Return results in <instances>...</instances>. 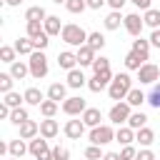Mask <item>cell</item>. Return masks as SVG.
<instances>
[{"instance_id": "f5cc1de1", "label": "cell", "mask_w": 160, "mask_h": 160, "mask_svg": "<svg viewBox=\"0 0 160 160\" xmlns=\"http://www.w3.org/2000/svg\"><path fill=\"white\" fill-rule=\"evenodd\" d=\"M5 2H8V5H12V8H15V5H20V2H22V0H5Z\"/></svg>"}, {"instance_id": "b9f144b4", "label": "cell", "mask_w": 160, "mask_h": 160, "mask_svg": "<svg viewBox=\"0 0 160 160\" xmlns=\"http://www.w3.org/2000/svg\"><path fill=\"white\" fill-rule=\"evenodd\" d=\"M102 155H105V152H100V145H92V142H90V148L85 150V158H88V160H102Z\"/></svg>"}, {"instance_id": "4fadbf2b", "label": "cell", "mask_w": 160, "mask_h": 160, "mask_svg": "<svg viewBox=\"0 0 160 160\" xmlns=\"http://www.w3.org/2000/svg\"><path fill=\"white\" fill-rule=\"evenodd\" d=\"M80 118H82V122H85L88 128H98V125H100V120H102V112H100L98 108H88Z\"/></svg>"}, {"instance_id": "816d5d0a", "label": "cell", "mask_w": 160, "mask_h": 160, "mask_svg": "<svg viewBox=\"0 0 160 160\" xmlns=\"http://www.w3.org/2000/svg\"><path fill=\"white\" fill-rule=\"evenodd\" d=\"M102 160H122V158H120V152H105Z\"/></svg>"}, {"instance_id": "2e32d148", "label": "cell", "mask_w": 160, "mask_h": 160, "mask_svg": "<svg viewBox=\"0 0 160 160\" xmlns=\"http://www.w3.org/2000/svg\"><path fill=\"white\" fill-rule=\"evenodd\" d=\"M8 152H10L12 158H22L25 152H30V145H25V140L18 138V140H10V142H8Z\"/></svg>"}, {"instance_id": "d6a6232c", "label": "cell", "mask_w": 160, "mask_h": 160, "mask_svg": "<svg viewBox=\"0 0 160 160\" xmlns=\"http://www.w3.org/2000/svg\"><path fill=\"white\" fill-rule=\"evenodd\" d=\"M145 122H148V115H145V112H130V118H128V125H130L132 130L145 128Z\"/></svg>"}, {"instance_id": "f907efd6", "label": "cell", "mask_w": 160, "mask_h": 160, "mask_svg": "<svg viewBox=\"0 0 160 160\" xmlns=\"http://www.w3.org/2000/svg\"><path fill=\"white\" fill-rule=\"evenodd\" d=\"M128 0H108V5L112 8V10H122V5H125Z\"/></svg>"}, {"instance_id": "ffe728a7", "label": "cell", "mask_w": 160, "mask_h": 160, "mask_svg": "<svg viewBox=\"0 0 160 160\" xmlns=\"http://www.w3.org/2000/svg\"><path fill=\"white\" fill-rule=\"evenodd\" d=\"M85 85V75H82V70H78V68H72V70H68V88H82Z\"/></svg>"}, {"instance_id": "277c9868", "label": "cell", "mask_w": 160, "mask_h": 160, "mask_svg": "<svg viewBox=\"0 0 160 160\" xmlns=\"http://www.w3.org/2000/svg\"><path fill=\"white\" fill-rule=\"evenodd\" d=\"M30 155L35 160H52V148L48 145V138H32L30 140Z\"/></svg>"}, {"instance_id": "d6986e66", "label": "cell", "mask_w": 160, "mask_h": 160, "mask_svg": "<svg viewBox=\"0 0 160 160\" xmlns=\"http://www.w3.org/2000/svg\"><path fill=\"white\" fill-rule=\"evenodd\" d=\"M12 48L18 50V55H32V52H35V42H32V38H20V40H15Z\"/></svg>"}, {"instance_id": "f1b7e54d", "label": "cell", "mask_w": 160, "mask_h": 160, "mask_svg": "<svg viewBox=\"0 0 160 160\" xmlns=\"http://www.w3.org/2000/svg\"><path fill=\"white\" fill-rule=\"evenodd\" d=\"M125 100H128V102H130L132 108H140V105H142V102L148 100V95H145L142 90H138V88H132V90L128 92V98H125Z\"/></svg>"}, {"instance_id": "8fae6325", "label": "cell", "mask_w": 160, "mask_h": 160, "mask_svg": "<svg viewBox=\"0 0 160 160\" xmlns=\"http://www.w3.org/2000/svg\"><path fill=\"white\" fill-rule=\"evenodd\" d=\"M78 65L80 68H85V65H92L95 62V50L90 48V45H82V48H78Z\"/></svg>"}, {"instance_id": "11a10c76", "label": "cell", "mask_w": 160, "mask_h": 160, "mask_svg": "<svg viewBox=\"0 0 160 160\" xmlns=\"http://www.w3.org/2000/svg\"><path fill=\"white\" fill-rule=\"evenodd\" d=\"M10 160H20V158H12V155H10Z\"/></svg>"}, {"instance_id": "4dcf8cb0", "label": "cell", "mask_w": 160, "mask_h": 160, "mask_svg": "<svg viewBox=\"0 0 160 160\" xmlns=\"http://www.w3.org/2000/svg\"><path fill=\"white\" fill-rule=\"evenodd\" d=\"M88 45L98 52V50H102L105 48V35L102 32H88Z\"/></svg>"}, {"instance_id": "6da1fadb", "label": "cell", "mask_w": 160, "mask_h": 160, "mask_svg": "<svg viewBox=\"0 0 160 160\" xmlns=\"http://www.w3.org/2000/svg\"><path fill=\"white\" fill-rule=\"evenodd\" d=\"M130 90H132V78H130L128 72H118V75L112 78V82L108 85L110 100H125Z\"/></svg>"}, {"instance_id": "484cf974", "label": "cell", "mask_w": 160, "mask_h": 160, "mask_svg": "<svg viewBox=\"0 0 160 160\" xmlns=\"http://www.w3.org/2000/svg\"><path fill=\"white\" fill-rule=\"evenodd\" d=\"M22 95H25V102H28V105H40V102L45 100V98H42V90H40V88H28V90H25Z\"/></svg>"}, {"instance_id": "836d02e7", "label": "cell", "mask_w": 160, "mask_h": 160, "mask_svg": "<svg viewBox=\"0 0 160 160\" xmlns=\"http://www.w3.org/2000/svg\"><path fill=\"white\" fill-rule=\"evenodd\" d=\"M38 108H40V112H42L45 118H52V115L58 112V102H55V100H50V98H48V100H42Z\"/></svg>"}, {"instance_id": "d590c367", "label": "cell", "mask_w": 160, "mask_h": 160, "mask_svg": "<svg viewBox=\"0 0 160 160\" xmlns=\"http://www.w3.org/2000/svg\"><path fill=\"white\" fill-rule=\"evenodd\" d=\"M25 100V95H20V92H15V90H10V92H5V100L2 102H8L10 108H20V102Z\"/></svg>"}, {"instance_id": "3957f363", "label": "cell", "mask_w": 160, "mask_h": 160, "mask_svg": "<svg viewBox=\"0 0 160 160\" xmlns=\"http://www.w3.org/2000/svg\"><path fill=\"white\" fill-rule=\"evenodd\" d=\"M28 65H30V75H32L35 80H40V78H45V75H48V58H45V52H42V50H35V52L30 55Z\"/></svg>"}, {"instance_id": "83f0119b", "label": "cell", "mask_w": 160, "mask_h": 160, "mask_svg": "<svg viewBox=\"0 0 160 160\" xmlns=\"http://www.w3.org/2000/svg\"><path fill=\"white\" fill-rule=\"evenodd\" d=\"M142 65H145V60H142L138 52H132V50H130V52L125 55V68H128V70H140Z\"/></svg>"}, {"instance_id": "7bdbcfd3", "label": "cell", "mask_w": 160, "mask_h": 160, "mask_svg": "<svg viewBox=\"0 0 160 160\" xmlns=\"http://www.w3.org/2000/svg\"><path fill=\"white\" fill-rule=\"evenodd\" d=\"M70 158V150L65 145H55L52 148V160H68Z\"/></svg>"}, {"instance_id": "1f68e13d", "label": "cell", "mask_w": 160, "mask_h": 160, "mask_svg": "<svg viewBox=\"0 0 160 160\" xmlns=\"http://www.w3.org/2000/svg\"><path fill=\"white\" fill-rule=\"evenodd\" d=\"M12 125H22L25 120H30V115H28V110L25 108H12V112H10V118H8Z\"/></svg>"}, {"instance_id": "cb8c5ba5", "label": "cell", "mask_w": 160, "mask_h": 160, "mask_svg": "<svg viewBox=\"0 0 160 160\" xmlns=\"http://www.w3.org/2000/svg\"><path fill=\"white\" fill-rule=\"evenodd\" d=\"M45 18H48V12H45L42 5H32V8L25 10V20H40V22H45Z\"/></svg>"}, {"instance_id": "8992f818", "label": "cell", "mask_w": 160, "mask_h": 160, "mask_svg": "<svg viewBox=\"0 0 160 160\" xmlns=\"http://www.w3.org/2000/svg\"><path fill=\"white\" fill-rule=\"evenodd\" d=\"M130 102L128 100H118L112 108H110V112H108V118H110V122H115V125H120V122H128V118H130Z\"/></svg>"}, {"instance_id": "f546056e", "label": "cell", "mask_w": 160, "mask_h": 160, "mask_svg": "<svg viewBox=\"0 0 160 160\" xmlns=\"http://www.w3.org/2000/svg\"><path fill=\"white\" fill-rule=\"evenodd\" d=\"M120 22H125V18L120 15V10H112V12L105 18V28H108V30H118Z\"/></svg>"}, {"instance_id": "30bf717a", "label": "cell", "mask_w": 160, "mask_h": 160, "mask_svg": "<svg viewBox=\"0 0 160 160\" xmlns=\"http://www.w3.org/2000/svg\"><path fill=\"white\" fill-rule=\"evenodd\" d=\"M62 130H65V135H68L70 140H80L82 132H85V122H82V118H80V120H68Z\"/></svg>"}, {"instance_id": "7402d4cb", "label": "cell", "mask_w": 160, "mask_h": 160, "mask_svg": "<svg viewBox=\"0 0 160 160\" xmlns=\"http://www.w3.org/2000/svg\"><path fill=\"white\" fill-rule=\"evenodd\" d=\"M132 52H138L142 60H148L150 58V40H142V38L132 40Z\"/></svg>"}, {"instance_id": "8d00e7d4", "label": "cell", "mask_w": 160, "mask_h": 160, "mask_svg": "<svg viewBox=\"0 0 160 160\" xmlns=\"http://www.w3.org/2000/svg\"><path fill=\"white\" fill-rule=\"evenodd\" d=\"M15 55H18L15 48H10V45H2L0 48V60L2 62H15Z\"/></svg>"}, {"instance_id": "60d3db41", "label": "cell", "mask_w": 160, "mask_h": 160, "mask_svg": "<svg viewBox=\"0 0 160 160\" xmlns=\"http://www.w3.org/2000/svg\"><path fill=\"white\" fill-rule=\"evenodd\" d=\"M90 68H92V70H95V72H102V70H110V60H108V58H102V55H100V58H95V62H92V65H90Z\"/></svg>"}, {"instance_id": "db71d44e", "label": "cell", "mask_w": 160, "mask_h": 160, "mask_svg": "<svg viewBox=\"0 0 160 160\" xmlns=\"http://www.w3.org/2000/svg\"><path fill=\"white\" fill-rule=\"evenodd\" d=\"M52 2H55V5H60V2H68V0H52Z\"/></svg>"}, {"instance_id": "7a4b0ae2", "label": "cell", "mask_w": 160, "mask_h": 160, "mask_svg": "<svg viewBox=\"0 0 160 160\" xmlns=\"http://www.w3.org/2000/svg\"><path fill=\"white\" fill-rule=\"evenodd\" d=\"M60 38H62L68 45H72V48H82V45H88V32H85L80 25H75V22H68V25H62V32H60Z\"/></svg>"}, {"instance_id": "ac0fdd59", "label": "cell", "mask_w": 160, "mask_h": 160, "mask_svg": "<svg viewBox=\"0 0 160 160\" xmlns=\"http://www.w3.org/2000/svg\"><path fill=\"white\" fill-rule=\"evenodd\" d=\"M132 140H135V130H132L130 125L115 130V142H120V145H132Z\"/></svg>"}, {"instance_id": "ab89813d", "label": "cell", "mask_w": 160, "mask_h": 160, "mask_svg": "<svg viewBox=\"0 0 160 160\" xmlns=\"http://www.w3.org/2000/svg\"><path fill=\"white\" fill-rule=\"evenodd\" d=\"M148 102H150L155 110H160V85H152V90H150V95H148Z\"/></svg>"}, {"instance_id": "ba28073f", "label": "cell", "mask_w": 160, "mask_h": 160, "mask_svg": "<svg viewBox=\"0 0 160 160\" xmlns=\"http://www.w3.org/2000/svg\"><path fill=\"white\" fill-rule=\"evenodd\" d=\"M158 78H160V68L152 65V62H145V65L138 70V80H140V85H152Z\"/></svg>"}, {"instance_id": "7c38bea8", "label": "cell", "mask_w": 160, "mask_h": 160, "mask_svg": "<svg viewBox=\"0 0 160 160\" xmlns=\"http://www.w3.org/2000/svg\"><path fill=\"white\" fill-rule=\"evenodd\" d=\"M58 65H60L62 70H72V68L78 65V55L70 52V50H62V52H58Z\"/></svg>"}, {"instance_id": "7dc6e473", "label": "cell", "mask_w": 160, "mask_h": 160, "mask_svg": "<svg viewBox=\"0 0 160 160\" xmlns=\"http://www.w3.org/2000/svg\"><path fill=\"white\" fill-rule=\"evenodd\" d=\"M85 2H88V8H90V10H100L108 0H85Z\"/></svg>"}, {"instance_id": "9c48e42d", "label": "cell", "mask_w": 160, "mask_h": 160, "mask_svg": "<svg viewBox=\"0 0 160 160\" xmlns=\"http://www.w3.org/2000/svg\"><path fill=\"white\" fill-rule=\"evenodd\" d=\"M125 30L132 35V38H140V32H142V28H145V20L138 15V12H130V15H125Z\"/></svg>"}, {"instance_id": "e0dca14e", "label": "cell", "mask_w": 160, "mask_h": 160, "mask_svg": "<svg viewBox=\"0 0 160 160\" xmlns=\"http://www.w3.org/2000/svg\"><path fill=\"white\" fill-rule=\"evenodd\" d=\"M42 28H45V32H48L50 38L62 32V25H60V18H58V15H48V18H45V22H42Z\"/></svg>"}, {"instance_id": "52a82bcc", "label": "cell", "mask_w": 160, "mask_h": 160, "mask_svg": "<svg viewBox=\"0 0 160 160\" xmlns=\"http://www.w3.org/2000/svg\"><path fill=\"white\" fill-rule=\"evenodd\" d=\"M85 110H88V102L80 95H72V98H65L62 100V112L65 115H82Z\"/></svg>"}, {"instance_id": "44dd1931", "label": "cell", "mask_w": 160, "mask_h": 160, "mask_svg": "<svg viewBox=\"0 0 160 160\" xmlns=\"http://www.w3.org/2000/svg\"><path fill=\"white\" fill-rule=\"evenodd\" d=\"M135 140H138L142 148H150V145L155 142V132H152L150 128H140V130L135 132Z\"/></svg>"}, {"instance_id": "f35d334b", "label": "cell", "mask_w": 160, "mask_h": 160, "mask_svg": "<svg viewBox=\"0 0 160 160\" xmlns=\"http://www.w3.org/2000/svg\"><path fill=\"white\" fill-rule=\"evenodd\" d=\"M65 8H68V12L78 15V12H82V10L88 8V2H85V0H68V2H65Z\"/></svg>"}, {"instance_id": "681fc988", "label": "cell", "mask_w": 160, "mask_h": 160, "mask_svg": "<svg viewBox=\"0 0 160 160\" xmlns=\"http://www.w3.org/2000/svg\"><path fill=\"white\" fill-rule=\"evenodd\" d=\"M135 8H140V10H150V0H130Z\"/></svg>"}, {"instance_id": "9a60e30c", "label": "cell", "mask_w": 160, "mask_h": 160, "mask_svg": "<svg viewBox=\"0 0 160 160\" xmlns=\"http://www.w3.org/2000/svg\"><path fill=\"white\" fill-rule=\"evenodd\" d=\"M18 128H20V138H22V140H32V138L40 132V125H38L35 120H25V122L18 125Z\"/></svg>"}, {"instance_id": "5bb4252c", "label": "cell", "mask_w": 160, "mask_h": 160, "mask_svg": "<svg viewBox=\"0 0 160 160\" xmlns=\"http://www.w3.org/2000/svg\"><path fill=\"white\" fill-rule=\"evenodd\" d=\"M58 122L52 120V118H45V120H40V135L42 138H48V140H52L55 135H58Z\"/></svg>"}, {"instance_id": "ee69618b", "label": "cell", "mask_w": 160, "mask_h": 160, "mask_svg": "<svg viewBox=\"0 0 160 160\" xmlns=\"http://www.w3.org/2000/svg\"><path fill=\"white\" fill-rule=\"evenodd\" d=\"M135 155H138V150L132 145H122V150H120V158L122 160H135Z\"/></svg>"}, {"instance_id": "bcb514c9", "label": "cell", "mask_w": 160, "mask_h": 160, "mask_svg": "<svg viewBox=\"0 0 160 160\" xmlns=\"http://www.w3.org/2000/svg\"><path fill=\"white\" fill-rule=\"evenodd\" d=\"M135 160H158V158H155V152H152L150 148H142V150L135 155Z\"/></svg>"}, {"instance_id": "603a6c76", "label": "cell", "mask_w": 160, "mask_h": 160, "mask_svg": "<svg viewBox=\"0 0 160 160\" xmlns=\"http://www.w3.org/2000/svg\"><path fill=\"white\" fill-rule=\"evenodd\" d=\"M28 72H30V65H28V62H20V60L10 62V75H12L15 80H22Z\"/></svg>"}, {"instance_id": "4316f807", "label": "cell", "mask_w": 160, "mask_h": 160, "mask_svg": "<svg viewBox=\"0 0 160 160\" xmlns=\"http://www.w3.org/2000/svg\"><path fill=\"white\" fill-rule=\"evenodd\" d=\"M142 20H145V25H148V28H152V30H158V28H160V10H155V8H150V10H145V15H142Z\"/></svg>"}, {"instance_id": "5b68a950", "label": "cell", "mask_w": 160, "mask_h": 160, "mask_svg": "<svg viewBox=\"0 0 160 160\" xmlns=\"http://www.w3.org/2000/svg\"><path fill=\"white\" fill-rule=\"evenodd\" d=\"M115 140V130L110 125H98V128H90V142L92 145H108Z\"/></svg>"}, {"instance_id": "74e56055", "label": "cell", "mask_w": 160, "mask_h": 160, "mask_svg": "<svg viewBox=\"0 0 160 160\" xmlns=\"http://www.w3.org/2000/svg\"><path fill=\"white\" fill-rule=\"evenodd\" d=\"M12 82H15V78L10 72H0V92H10L12 90Z\"/></svg>"}, {"instance_id": "d4e9b609", "label": "cell", "mask_w": 160, "mask_h": 160, "mask_svg": "<svg viewBox=\"0 0 160 160\" xmlns=\"http://www.w3.org/2000/svg\"><path fill=\"white\" fill-rule=\"evenodd\" d=\"M65 90H68V88H65L62 82H52V85L48 88V98L55 100V102H60V100H65Z\"/></svg>"}, {"instance_id": "f6af8a7d", "label": "cell", "mask_w": 160, "mask_h": 160, "mask_svg": "<svg viewBox=\"0 0 160 160\" xmlns=\"http://www.w3.org/2000/svg\"><path fill=\"white\" fill-rule=\"evenodd\" d=\"M48 38H50L48 32H42V35H38V38L32 40V42H35V50H45V48H48V42H50Z\"/></svg>"}, {"instance_id": "e575fe53", "label": "cell", "mask_w": 160, "mask_h": 160, "mask_svg": "<svg viewBox=\"0 0 160 160\" xmlns=\"http://www.w3.org/2000/svg\"><path fill=\"white\" fill-rule=\"evenodd\" d=\"M45 32V28H42V22L40 20H28V38H38V35H42Z\"/></svg>"}, {"instance_id": "c3c4849f", "label": "cell", "mask_w": 160, "mask_h": 160, "mask_svg": "<svg viewBox=\"0 0 160 160\" xmlns=\"http://www.w3.org/2000/svg\"><path fill=\"white\" fill-rule=\"evenodd\" d=\"M150 45L160 48V28H158V30H152V35H150Z\"/></svg>"}]
</instances>
